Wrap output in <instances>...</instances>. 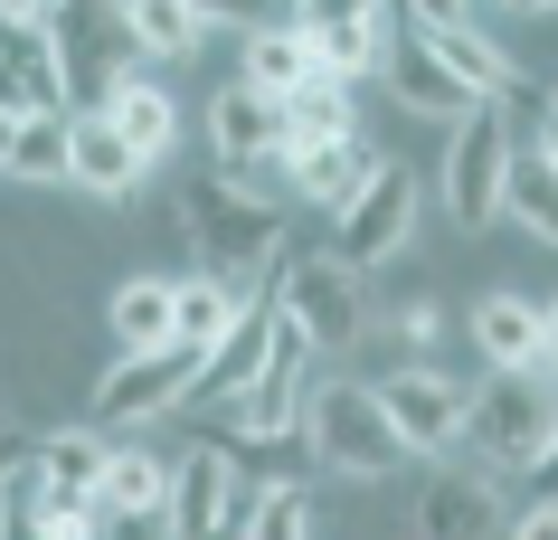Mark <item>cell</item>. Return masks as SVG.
<instances>
[{
  "label": "cell",
  "instance_id": "cell-1",
  "mask_svg": "<svg viewBox=\"0 0 558 540\" xmlns=\"http://www.w3.org/2000/svg\"><path fill=\"white\" fill-rule=\"evenodd\" d=\"M303 455L341 483H388L408 465L379 418V398H369V380H313L303 389Z\"/></svg>",
  "mask_w": 558,
  "mask_h": 540
},
{
  "label": "cell",
  "instance_id": "cell-2",
  "mask_svg": "<svg viewBox=\"0 0 558 540\" xmlns=\"http://www.w3.org/2000/svg\"><path fill=\"white\" fill-rule=\"evenodd\" d=\"M511 161H521L511 105H473L464 123H445V152H436V200H445V218H454L464 238H483V228L501 218V180H511Z\"/></svg>",
  "mask_w": 558,
  "mask_h": 540
},
{
  "label": "cell",
  "instance_id": "cell-3",
  "mask_svg": "<svg viewBox=\"0 0 558 540\" xmlns=\"http://www.w3.org/2000/svg\"><path fill=\"white\" fill-rule=\"evenodd\" d=\"M275 323L313 341V351H360V332H369V295H360V275L341 256H284L275 266Z\"/></svg>",
  "mask_w": 558,
  "mask_h": 540
},
{
  "label": "cell",
  "instance_id": "cell-4",
  "mask_svg": "<svg viewBox=\"0 0 558 540\" xmlns=\"http://www.w3.org/2000/svg\"><path fill=\"white\" fill-rule=\"evenodd\" d=\"M464 436L493 455L501 475H530V465H549V455H558V389L539 380V370H521V380H483V389L464 398Z\"/></svg>",
  "mask_w": 558,
  "mask_h": 540
},
{
  "label": "cell",
  "instance_id": "cell-5",
  "mask_svg": "<svg viewBox=\"0 0 558 540\" xmlns=\"http://www.w3.org/2000/svg\"><path fill=\"white\" fill-rule=\"evenodd\" d=\"M369 398H379L388 436H398V455H454L464 446V389L445 380L436 360H388L379 380H369Z\"/></svg>",
  "mask_w": 558,
  "mask_h": 540
},
{
  "label": "cell",
  "instance_id": "cell-6",
  "mask_svg": "<svg viewBox=\"0 0 558 540\" xmlns=\"http://www.w3.org/2000/svg\"><path fill=\"white\" fill-rule=\"evenodd\" d=\"M190 380H199V351H180V341H161V351H114L95 370V418L105 427L171 418V408H190Z\"/></svg>",
  "mask_w": 558,
  "mask_h": 540
},
{
  "label": "cell",
  "instance_id": "cell-7",
  "mask_svg": "<svg viewBox=\"0 0 558 540\" xmlns=\"http://www.w3.org/2000/svg\"><path fill=\"white\" fill-rule=\"evenodd\" d=\"M331 238H341V266H351V275H360V266H398V256L416 247V171L379 161L369 190L331 218Z\"/></svg>",
  "mask_w": 558,
  "mask_h": 540
},
{
  "label": "cell",
  "instance_id": "cell-8",
  "mask_svg": "<svg viewBox=\"0 0 558 540\" xmlns=\"http://www.w3.org/2000/svg\"><path fill=\"white\" fill-rule=\"evenodd\" d=\"M408 29L445 58V76H454V86H464L473 105H501V95L521 86V58H511V48H501V38L483 29V20H464V10L426 0V10H408Z\"/></svg>",
  "mask_w": 558,
  "mask_h": 540
},
{
  "label": "cell",
  "instance_id": "cell-9",
  "mask_svg": "<svg viewBox=\"0 0 558 540\" xmlns=\"http://www.w3.org/2000/svg\"><path fill=\"white\" fill-rule=\"evenodd\" d=\"M0 58L29 86V115H76V105H66V10L0 0Z\"/></svg>",
  "mask_w": 558,
  "mask_h": 540
},
{
  "label": "cell",
  "instance_id": "cell-10",
  "mask_svg": "<svg viewBox=\"0 0 558 540\" xmlns=\"http://www.w3.org/2000/svg\"><path fill=\"white\" fill-rule=\"evenodd\" d=\"M236 446L199 436L190 455H171V540H228V493H236Z\"/></svg>",
  "mask_w": 558,
  "mask_h": 540
},
{
  "label": "cell",
  "instance_id": "cell-11",
  "mask_svg": "<svg viewBox=\"0 0 558 540\" xmlns=\"http://www.w3.org/2000/svg\"><path fill=\"white\" fill-rule=\"evenodd\" d=\"M303 38H313V67L360 86L388 67V38H398V10H369V0H341V10H303Z\"/></svg>",
  "mask_w": 558,
  "mask_h": 540
},
{
  "label": "cell",
  "instance_id": "cell-12",
  "mask_svg": "<svg viewBox=\"0 0 558 540\" xmlns=\"http://www.w3.org/2000/svg\"><path fill=\"white\" fill-rule=\"evenodd\" d=\"M105 123L123 133V152H133L143 171H161L180 152V105L161 95V76H143V67H123L114 86H105Z\"/></svg>",
  "mask_w": 558,
  "mask_h": 540
},
{
  "label": "cell",
  "instance_id": "cell-13",
  "mask_svg": "<svg viewBox=\"0 0 558 540\" xmlns=\"http://www.w3.org/2000/svg\"><path fill=\"white\" fill-rule=\"evenodd\" d=\"M511 512H501L493 475H426L416 493V540H501Z\"/></svg>",
  "mask_w": 558,
  "mask_h": 540
},
{
  "label": "cell",
  "instance_id": "cell-14",
  "mask_svg": "<svg viewBox=\"0 0 558 540\" xmlns=\"http://www.w3.org/2000/svg\"><path fill=\"white\" fill-rule=\"evenodd\" d=\"M265 360H275V303L236 313V332L199 360V380H190V408H236V398L265 380Z\"/></svg>",
  "mask_w": 558,
  "mask_h": 540
},
{
  "label": "cell",
  "instance_id": "cell-15",
  "mask_svg": "<svg viewBox=\"0 0 558 540\" xmlns=\"http://www.w3.org/2000/svg\"><path fill=\"white\" fill-rule=\"evenodd\" d=\"M464 341L483 351L493 380H521V370H539V303L511 295V285H493V295L464 313Z\"/></svg>",
  "mask_w": 558,
  "mask_h": 540
},
{
  "label": "cell",
  "instance_id": "cell-16",
  "mask_svg": "<svg viewBox=\"0 0 558 540\" xmlns=\"http://www.w3.org/2000/svg\"><path fill=\"white\" fill-rule=\"evenodd\" d=\"M66 180H76L86 200H133V190H143V161L123 152V133L105 123V105H76V115H66Z\"/></svg>",
  "mask_w": 558,
  "mask_h": 540
},
{
  "label": "cell",
  "instance_id": "cell-17",
  "mask_svg": "<svg viewBox=\"0 0 558 540\" xmlns=\"http://www.w3.org/2000/svg\"><path fill=\"white\" fill-rule=\"evenodd\" d=\"M379 76L398 86V105H408V115H426V123H464V115H473V95L454 86V76H445V58L408 29V10H398V38H388V67H379Z\"/></svg>",
  "mask_w": 558,
  "mask_h": 540
},
{
  "label": "cell",
  "instance_id": "cell-18",
  "mask_svg": "<svg viewBox=\"0 0 558 540\" xmlns=\"http://www.w3.org/2000/svg\"><path fill=\"white\" fill-rule=\"evenodd\" d=\"M303 76H323V67H313V38H303V10H275L265 29H246V48H236V86H256V95L284 105Z\"/></svg>",
  "mask_w": 558,
  "mask_h": 540
},
{
  "label": "cell",
  "instance_id": "cell-19",
  "mask_svg": "<svg viewBox=\"0 0 558 540\" xmlns=\"http://www.w3.org/2000/svg\"><path fill=\"white\" fill-rule=\"evenodd\" d=\"M208 143H218V171H246V161H265V152L284 143V123H275V95L256 86H218L208 95Z\"/></svg>",
  "mask_w": 558,
  "mask_h": 540
},
{
  "label": "cell",
  "instance_id": "cell-20",
  "mask_svg": "<svg viewBox=\"0 0 558 540\" xmlns=\"http://www.w3.org/2000/svg\"><path fill=\"white\" fill-rule=\"evenodd\" d=\"M29 465L48 483V503H95L105 493V465H114V436L105 427H58V436L29 446Z\"/></svg>",
  "mask_w": 558,
  "mask_h": 540
},
{
  "label": "cell",
  "instance_id": "cell-21",
  "mask_svg": "<svg viewBox=\"0 0 558 540\" xmlns=\"http://www.w3.org/2000/svg\"><path fill=\"white\" fill-rule=\"evenodd\" d=\"M105 20H114V38L133 58H190V48L218 29V10H199V0H123Z\"/></svg>",
  "mask_w": 558,
  "mask_h": 540
},
{
  "label": "cell",
  "instance_id": "cell-22",
  "mask_svg": "<svg viewBox=\"0 0 558 540\" xmlns=\"http://www.w3.org/2000/svg\"><path fill=\"white\" fill-rule=\"evenodd\" d=\"M275 123H284V152H323V143H351L360 133V95L341 86V76H303L284 105H275Z\"/></svg>",
  "mask_w": 558,
  "mask_h": 540
},
{
  "label": "cell",
  "instance_id": "cell-23",
  "mask_svg": "<svg viewBox=\"0 0 558 540\" xmlns=\"http://www.w3.org/2000/svg\"><path fill=\"white\" fill-rule=\"evenodd\" d=\"M95 512L114 521V531H143V521H171V465L143 446H114V465H105V493H95Z\"/></svg>",
  "mask_w": 558,
  "mask_h": 540
},
{
  "label": "cell",
  "instance_id": "cell-24",
  "mask_svg": "<svg viewBox=\"0 0 558 540\" xmlns=\"http://www.w3.org/2000/svg\"><path fill=\"white\" fill-rule=\"evenodd\" d=\"M369 171H379L369 133H351V143H323V152H303V161H294V200H303V209H323V218H341L360 190H369Z\"/></svg>",
  "mask_w": 558,
  "mask_h": 540
},
{
  "label": "cell",
  "instance_id": "cell-25",
  "mask_svg": "<svg viewBox=\"0 0 558 540\" xmlns=\"http://www.w3.org/2000/svg\"><path fill=\"white\" fill-rule=\"evenodd\" d=\"M105 332H114V351H161V341H171V275H133V285H114Z\"/></svg>",
  "mask_w": 558,
  "mask_h": 540
},
{
  "label": "cell",
  "instance_id": "cell-26",
  "mask_svg": "<svg viewBox=\"0 0 558 540\" xmlns=\"http://www.w3.org/2000/svg\"><path fill=\"white\" fill-rule=\"evenodd\" d=\"M228 332H236V303L218 295V275H171V341H180V351L208 360Z\"/></svg>",
  "mask_w": 558,
  "mask_h": 540
},
{
  "label": "cell",
  "instance_id": "cell-27",
  "mask_svg": "<svg viewBox=\"0 0 558 540\" xmlns=\"http://www.w3.org/2000/svg\"><path fill=\"white\" fill-rule=\"evenodd\" d=\"M501 218H511L521 238L558 247V171L539 161V152H521V161H511V180H501Z\"/></svg>",
  "mask_w": 558,
  "mask_h": 540
},
{
  "label": "cell",
  "instance_id": "cell-28",
  "mask_svg": "<svg viewBox=\"0 0 558 540\" xmlns=\"http://www.w3.org/2000/svg\"><path fill=\"white\" fill-rule=\"evenodd\" d=\"M10 180H66V115H29V123H20Z\"/></svg>",
  "mask_w": 558,
  "mask_h": 540
},
{
  "label": "cell",
  "instance_id": "cell-29",
  "mask_svg": "<svg viewBox=\"0 0 558 540\" xmlns=\"http://www.w3.org/2000/svg\"><path fill=\"white\" fill-rule=\"evenodd\" d=\"M246 540H323V521H313V503H303L294 483H265L256 521H246Z\"/></svg>",
  "mask_w": 558,
  "mask_h": 540
},
{
  "label": "cell",
  "instance_id": "cell-30",
  "mask_svg": "<svg viewBox=\"0 0 558 540\" xmlns=\"http://www.w3.org/2000/svg\"><path fill=\"white\" fill-rule=\"evenodd\" d=\"M436 341H445V303H426V295H416L408 313H398V360H426Z\"/></svg>",
  "mask_w": 558,
  "mask_h": 540
},
{
  "label": "cell",
  "instance_id": "cell-31",
  "mask_svg": "<svg viewBox=\"0 0 558 540\" xmlns=\"http://www.w3.org/2000/svg\"><path fill=\"white\" fill-rule=\"evenodd\" d=\"M501 540H558V503H530V512H511V531Z\"/></svg>",
  "mask_w": 558,
  "mask_h": 540
},
{
  "label": "cell",
  "instance_id": "cell-32",
  "mask_svg": "<svg viewBox=\"0 0 558 540\" xmlns=\"http://www.w3.org/2000/svg\"><path fill=\"white\" fill-rule=\"evenodd\" d=\"M539 380H549V389H558V295L539 303Z\"/></svg>",
  "mask_w": 558,
  "mask_h": 540
},
{
  "label": "cell",
  "instance_id": "cell-33",
  "mask_svg": "<svg viewBox=\"0 0 558 540\" xmlns=\"http://www.w3.org/2000/svg\"><path fill=\"white\" fill-rule=\"evenodd\" d=\"M0 115H10V123H29V86L10 76V58H0Z\"/></svg>",
  "mask_w": 558,
  "mask_h": 540
},
{
  "label": "cell",
  "instance_id": "cell-34",
  "mask_svg": "<svg viewBox=\"0 0 558 540\" xmlns=\"http://www.w3.org/2000/svg\"><path fill=\"white\" fill-rule=\"evenodd\" d=\"M20 465H29V455L10 446V427H0V475H20Z\"/></svg>",
  "mask_w": 558,
  "mask_h": 540
},
{
  "label": "cell",
  "instance_id": "cell-35",
  "mask_svg": "<svg viewBox=\"0 0 558 540\" xmlns=\"http://www.w3.org/2000/svg\"><path fill=\"white\" fill-rule=\"evenodd\" d=\"M10 143H20V123H10V115H0V171H10Z\"/></svg>",
  "mask_w": 558,
  "mask_h": 540
},
{
  "label": "cell",
  "instance_id": "cell-36",
  "mask_svg": "<svg viewBox=\"0 0 558 540\" xmlns=\"http://www.w3.org/2000/svg\"><path fill=\"white\" fill-rule=\"evenodd\" d=\"M539 123H549V133H558V95H549V115H539Z\"/></svg>",
  "mask_w": 558,
  "mask_h": 540
},
{
  "label": "cell",
  "instance_id": "cell-37",
  "mask_svg": "<svg viewBox=\"0 0 558 540\" xmlns=\"http://www.w3.org/2000/svg\"><path fill=\"white\" fill-rule=\"evenodd\" d=\"M0 540H10V512H0Z\"/></svg>",
  "mask_w": 558,
  "mask_h": 540
},
{
  "label": "cell",
  "instance_id": "cell-38",
  "mask_svg": "<svg viewBox=\"0 0 558 540\" xmlns=\"http://www.w3.org/2000/svg\"><path fill=\"white\" fill-rule=\"evenodd\" d=\"M549 465H558V455H549Z\"/></svg>",
  "mask_w": 558,
  "mask_h": 540
}]
</instances>
